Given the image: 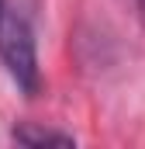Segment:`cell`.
<instances>
[{"instance_id":"obj_1","label":"cell","mask_w":145,"mask_h":149,"mask_svg":"<svg viewBox=\"0 0 145 149\" xmlns=\"http://www.w3.org/2000/svg\"><path fill=\"white\" fill-rule=\"evenodd\" d=\"M0 63L7 76L24 90L35 94L41 83V70H38V49H35V31L24 21V14L10 10L0 0Z\"/></svg>"},{"instance_id":"obj_2","label":"cell","mask_w":145,"mask_h":149,"mask_svg":"<svg viewBox=\"0 0 145 149\" xmlns=\"http://www.w3.org/2000/svg\"><path fill=\"white\" fill-rule=\"evenodd\" d=\"M14 139H17V142H24V146H72V135H66V132H52V128H31V125H24V128H14Z\"/></svg>"}]
</instances>
